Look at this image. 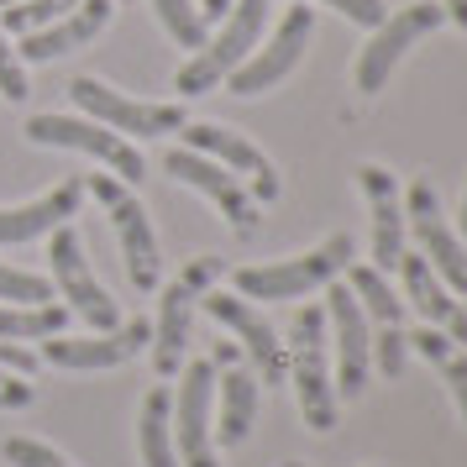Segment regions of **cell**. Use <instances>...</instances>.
Instances as JSON below:
<instances>
[{
	"label": "cell",
	"instance_id": "42",
	"mask_svg": "<svg viewBox=\"0 0 467 467\" xmlns=\"http://www.w3.org/2000/svg\"><path fill=\"white\" fill-rule=\"evenodd\" d=\"M368 467H373V462H368Z\"/></svg>",
	"mask_w": 467,
	"mask_h": 467
},
{
	"label": "cell",
	"instance_id": "17",
	"mask_svg": "<svg viewBox=\"0 0 467 467\" xmlns=\"http://www.w3.org/2000/svg\"><path fill=\"white\" fill-rule=\"evenodd\" d=\"M148 341H152V326L137 316V320H121L116 331H95V337H47L37 358L47 368H68V373H106V368L131 362Z\"/></svg>",
	"mask_w": 467,
	"mask_h": 467
},
{
	"label": "cell",
	"instance_id": "26",
	"mask_svg": "<svg viewBox=\"0 0 467 467\" xmlns=\"http://www.w3.org/2000/svg\"><path fill=\"white\" fill-rule=\"evenodd\" d=\"M68 320V305H0V341H47Z\"/></svg>",
	"mask_w": 467,
	"mask_h": 467
},
{
	"label": "cell",
	"instance_id": "24",
	"mask_svg": "<svg viewBox=\"0 0 467 467\" xmlns=\"http://www.w3.org/2000/svg\"><path fill=\"white\" fill-rule=\"evenodd\" d=\"M404 341L446 379V389H451V400H457V410H462V420H467V347H457V341L446 337V331H436V326H420V331H410Z\"/></svg>",
	"mask_w": 467,
	"mask_h": 467
},
{
	"label": "cell",
	"instance_id": "31",
	"mask_svg": "<svg viewBox=\"0 0 467 467\" xmlns=\"http://www.w3.org/2000/svg\"><path fill=\"white\" fill-rule=\"evenodd\" d=\"M404 352H410V341H404V326L373 331V362L383 368V379H400V373H404Z\"/></svg>",
	"mask_w": 467,
	"mask_h": 467
},
{
	"label": "cell",
	"instance_id": "38",
	"mask_svg": "<svg viewBox=\"0 0 467 467\" xmlns=\"http://www.w3.org/2000/svg\"><path fill=\"white\" fill-rule=\"evenodd\" d=\"M457 215H462V242H467V194H462V211H457Z\"/></svg>",
	"mask_w": 467,
	"mask_h": 467
},
{
	"label": "cell",
	"instance_id": "2",
	"mask_svg": "<svg viewBox=\"0 0 467 467\" xmlns=\"http://www.w3.org/2000/svg\"><path fill=\"white\" fill-rule=\"evenodd\" d=\"M295 337V352H289V379H295V400H299V415L316 436H331L337 431V383H331V362H326V305H305L289 326Z\"/></svg>",
	"mask_w": 467,
	"mask_h": 467
},
{
	"label": "cell",
	"instance_id": "4",
	"mask_svg": "<svg viewBox=\"0 0 467 467\" xmlns=\"http://www.w3.org/2000/svg\"><path fill=\"white\" fill-rule=\"evenodd\" d=\"M26 142H37V148H64V152H85L95 163H106L121 184H142V152L137 142H127L121 131L100 127V121H89V116H58V110H37L32 121H26Z\"/></svg>",
	"mask_w": 467,
	"mask_h": 467
},
{
	"label": "cell",
	"instance_id": "30",
	"mask_svg": "<svg viewBox=\"0 0 467 467\" xmlns=\"http://www.w3.org/2000/svg\"><path fill=\"white\" fill-rule=\"evenodd\" d=\"M0 457H5V467H74L58 446L37 441V436H5Z\"/></svg>",
	"mask_w": 467,
	"mask_h": 467
},
{
	"label": "cell",
	"instance_id": "41",
	"mask_svg": "<svg viewBox=\"0 0 467 467\" xmlns=\"http://www.w3.org/2000/svg\"><path fill=\"white\" fill-rule=\"evenodd\" d=\"M116 5H121V0H116Z\"/></svg>",
	"mask_w": 467,
	"mask_h": 467
},
{
	"label": "cell",
	"instance_id": "1",
	"mask_svg": "<svg viewBox=\"0 0 467 467\" xmlns=\"http://www.w3.org/2000/svg\"><path fill=\"white\" fill-rule=\"evenodd\" d=\"M352 236L337 232L326 236L320 247L299 257H278V263H247V268H236L232 274V289L242 299H305L310 289H326V284H337L347 268H352Z\"/></svg>",
	"mask_w": 467,
	"mask_h": 467
},
{
	"label": "cell",
	"instance_id": "12",
	"mask_svg": "<svg viewBox=\"0 0 467 467\" xmlns=\"http://www.w3.org/2000/svg\"><path fill=\"white\" fill-rule=\"evenodd\" d=\"M326 337L337 347V394L358 400L368 389V368H373V326L341 278L326 284Z\"/></svg>",
	"mask_w": 467,
	"mask_h": 467
},
{
	"label": "cell",
	"instance_id": "13",
	"mask_svg": "<svg viewBox=\"0 0 467 467\" xmlns=\"http://www.w3.org/2000/svg\"><path fill=\"white\" fill-rule=\"evenodd\" d=\"M310 32H316V5H289V16L274 26V37H268V47H257V53H247V64L232 68V95H263V89L284 85L289 74L299 68V58H305V43H310Z\"/></svg>",
	"mask_w": 467,
	"mask_h": 467
},
{
	"label": "cell",
	"instance_id": "40",
	"mask_svg": "<svg viewBox=\"0 0 467 467\" xmlns=\"http://www.w3.org/2000/svg\"><path fill=\"white\" fill-rule=\"evenodd\" d=\"M284 467H305V462H284Z\"/></svg>",
	"mask_w": 467,
	"mask_h": 467
},
{
	"label": "cell",
	"instance_id": "37",
	"mask_svg": "<svg viewBox=\"0 0 467 467\" xmlns=\"http://www.w3.org/2000/svg\"><path fill=\"white\" fill-rule=\"evenodd\" d=\"M226 11H232V0H200V16H205V22H221V16H226Z\"/></svg>",
	"mask_w": 467,
	"mask_h": 467
},
{
	"label": "cell",
	"instance_id": "29",
	"mask_svg": "<svg viewBox=\"0 0 467 467\" xmlns=\"http://www.w3.org/2000/svg\"><path fill=\"white\" fill-rule=\"evenodd\" d=\"M47 299H53V278L0 263V305H47Z\"/></svg>",
	"mask_w": 467,
	"mask_h": 467
},
{
	"label": "cell",
	"instance_id": "15",
	"mask_svg": "<svg viewBox=\"0 0 467 467\" xmlns=\"http://www.w3.org/2000/svg\"><path fill=\"white\" fill-rule=\"evenodd\" d=\"M53 236V247H47V263H53V284H58V295L68 299V310L74 316H85L95 331H116L121 326V316H116V299L95 284V274H89L85 263V242H79V232L74 226H58Z\"/></svg>",
	"mask_w": 467,
	"mask_h": 467
},
{
	"label": "cell",
	"instance_id": "28",
	"mask_svg": "<svg viewBox=\"0 0 467 467\" xmlns=\"http://www.w3.org/2000/svg\"><path fill=\"white\" fill-rule=\"evenodd\" d=\"M74 5H79V0H22V5H5V26H0V32H16V37H26V32H37V26L68 16Z\"/></svg>",
	"mask_w": 467,
	"mask_h": 467
},
{
	"label": "cell",
	"instance_id": "35",
	"mask_svg": "<svg viewBox=\"0 0 467 467\" xmlns=\"http://www.w3.org/2000/svg\"><path fill=\"white\" fill-rule=\"evenodd\" d=\"M26 404H32V383L0 368V410H26Z\"/></svg>",
	"mask_w": 467,
	"mask_h": 467
},
{
	"label": "cell",
	"instance_id": "22",
	"mask_svg": "<svg viewBox=\"0 0 467 467\" xmlns=\"http://www.w3.org/2000/svg\"><path fill=\"white\" fill-rule=\"evenodd\" d=\"M221 425H215V441L221 446H242L253 436V420H257V379L247 368L226 362L221 368Z\"/></svg>",
	"mask_w": 467,
	"mask_h": 467
},
{
	"label": "cell",
	"instance_id": "11",
	"mask_svg": "<svg viewBox=\"0 0 467 467\" xmlns=\"http://www.w3.org/2000/svg\"><path fill=\"white\" fill-rule=\"evenodd\" d=\"M211 404H215V362H190L184 379H179V394H173V415H169L179 467H221Z\"/></svg>",
	"mask_w": 467,
	"mask_h": 467
},
{
	"label": "cell",
	"instance_id": "27",
	"mask_svg": "<svg viewBox=\"0 0 467 467\" xmlns=\"http://www.w3.org/2000/svg\"><path fill=\"white\" fill-rule=\"evenodd\" d=\"M152 11H158L163 32H169L184 53H194V47L211 37V22L200 16V5H194V0H152Z\"/></svg>",
	"mask_w": 467,
	"mask_h": 467
},
{
	"label": "cell",
	"instance_id": "14",
	"mask_svg": "<svg viewBox=\"0 0 467 467\" xmlns=\"http://www.w3.org/2000/svg\"><path fill=\"white\" fill-rule=\"evenodd\" d=\"M200 305L215 316V326H226L236 341H242V352L257 362V373H263V389H274V383L289 379V352H284V341L268 320L257 316L253 299H242L236 289H205Z\"/></svg>",
	"mask_w": 467,
	"mask_h": 467
},
{
	"label": "cell",
	"instance_id": "7",
	"mask_svg": "<svg viewBox=\"0 0 467 467\" xmlns=\"http://www.w3.org/2000/svg\"><path fill=\"white\" fill-rule=\"evenodd\" d=\"M404 226L415 232L420 257L431 263V274L441 278L457 299H467V242L446 226L441 194L431 184V173H420V179L410 184V194H404Z\"/></svg>",
	"mask_w": 467,
	"mask_h": 467
},
{
	"label": "cell",
	"instance_id": "20",
	"mask_svg": "<svg viewBox=\"0 0 467 467\" xmlns=\"http://www.w3.org/2000/svg\"><path fill=\"white\" fill-rule=\"evenodd\" d=\"M79 205H85V179H58L26 205H0V247H22L32 236L58 232L68 226V215H79Z\"/></svg>",
	"mask_w": 467,
	"mask_h": 467
},
{
	"label": "cell",
	"instance_id": "36",
	"mask_svg": "<svg viewBox=\"0 0 467 467\" xmlns=\"http://www.w3.org/2000/svg\"><path fill=\"white\" fill-rule=\"evenodd\" d=\"M441 11H446V22H457L467 32V0H441Z\"/></svg>",
	"mask_w": 467,
	"mask_h": 467
},
{
	"label": "cell",
	"instance_id": "8",
	"mask_svg": "<svg viewBox=\"0 0 467 467\" xmlns=\"http://www.w3.org/2000/svg\"><path fill=\"white\" fill-rule=\"evenodd\" d=\"M68 95H74V106L85 110L89 121H100V127L121 131V137H169V131H179L190 116H184V106H158V100H131V95H121L116 85H106V79H95V74H79L74 85H68Z\"/></svg>",
	"mask_w": 467,
	"mask_h": 467
},
{
	"label": "cell",
	"instance_id": "10",
	"mask_svg": "<svg viewBox=\"0 0 467 467\" xmlns=\"http://www.w3.org/2000/svg\"><path fill=\"white\" fill-rule=\"evenodd\" d=\"M163 169H169L179 184H190L194 194H205L215 211H221V221H226L242 242L257 236V226H263L257 200L242 190V179H236L232 169H221L215 158H205V152H194V148H169V152H163Z\"/></svg>",
	"mask_w": 467,
	"mask_h": 467
},
{
	"label": "cell",
	"instance_id": "21",
	"mask_svg": "<svg viewBox=\"0 0 467 467\" xmlns=\"http://www.w3.org/2000/svg\"><path fill=\"white\" fill-rule=\"evenodd\" d=\"M358 184L368 194V211H373V263L379 274H394V263L404 253V200H400V184L383 163H362L358 169Z\"/></svg>",
	"mask_w": 467,
	"mask_h": 467
},
{
	"label": "cell",
	"instance_id": "19",
	"mask_svg": "<svg viewBox=\"0 0 467 467\" xmlns=\"http://www.w3.org/2000/svg\"><path fill=\"white\" fill-rule=\"evenodd\" d=\"M394 274H400L404 299H410V305L425 316V326H436V331H446L457 347H467V305L446 289L441 278L431 274V263H425L420 253H400Z\"/></svg>",
	"mask_w": 467,
	"mask_h": 467
},
{
	"label": "cell",
	"instance_id": "5",
	"mask_svg": "<svg viewBox=\"0 0 467 467\" xmlns=\"http://www.w3.org/2000/svg\"><path fill=\"white\" fill-rule=\"evenodd\" d=\"M215 278H221V257L200 253V257H190V263L179 268V278L163 289L158 320H152V341H148L158 379H173V373H179V358H184V347H190V316H194V305H200V295L215 289Z\"/></svg>",
	"mask_w": 467,
	"mask_h": 467
},
{
	"label": "cell",
	"instance_id": "9",
	"mask_svg": "<svg viewBox=\"0 0 467 467\" xmlns=\"http://www.w3.org/2000/svg\"><path fill=\"white\" fill-rule=\"evenodd\" d=\"M441 22H446V11L431 5V0H415V5H404L394 16H383V22L373 26V37H368L362 53H358V89L362 95H379V89L389 85V74L404 64V53L420 43L425 32H436Z\"/></svg>",
	"mask_w": 467,
	"mask_h": 467
},
{
	"label": "cell",
	"instance_id": "3",
	"mask_svg": "<svg viewBox=\"0 0 467 467\" xmlns=\"http://www.w3.org/2000/svg\"><path fill=\"white\" fill-rule=\"evenodd\" d=\"M263 22H268V0H232V11L221 16V32L205 37L190 53V64L173 74V89L179 95H211L221 79H232V68L247 64V53L263 37Z\"/></svg>",
	"mask_w": 467,
	"mask_h": 467
},
{
	"label": "cell",
	"instance_id": "39",
	"mask_svg": "<svg viewBox=\"0 0 467 467\" xmlns=\"http://www.w3.org/2000/svg\"><path fill=\"white\" fill-rule=\"evenodd\" d=\"M5 5H22V0H0V11H5Z\"/></svg>",
	"mask_w": 467,
	"mask_h": 467
},
{
	"label": "cell",
	"instance_id": "32",
	"mask_svg": "<svg viewBox=\"0 0 467 467\" xmlns=\"http://www.w3.org/2000/svg\"><path fill=\"white\" fill-rule=\"evenodd\" d=\"M0 95L5 100H26V68H22V58H16V47H11L5 32H0Z\"/></svg>",
	"mask_w": 467,
	"mask_h": 467
},
{
	"label": "cell",
	"instance_id": "33",
	"mask_svg": "<svg viewBox=\"0 0 467 467\" xmlns=\"http://www.w3.org/2000/svg\"><path fill=\"white\" fill-rule=\"evenodd\" d=\"M305 5H331V11H341L347 22H358V26L383 22V0H305Z\"/></svg>",
	"mask_w": 467,
	"mask_h": 467
},
{
	"label": "cell",
	"instance_id": "23",
	"mask_svg": "<svg viewBox=\"0 0 467 467\" xmlns=\"http://www.w3.org/2000/svg\"><path fill=\"white\" fill-rule=\"evenodd\" d=\"M173 389H148L142 394V410H137V451H142V467H179V451H173Z\"/></svg>",
	"mask_w": 467,
	"mask_h": 467
},
{
	"label": "cell",
	"instance_id": "34",
	"mask_svg": "<svg viewBox=\"0 0 467 467\" xmlns=\"http://www.w3.org/2000/svg\"><path fill=\"white\" fill-rule=\"evenodd\" d=\"M0 368H5V373H16V379H32V373L43 368V358H37V352H26L22 341H0Z\"/></svg>",
	"mask_w": 467,
	"mask_h": 467
},
{
	"label": "cell",
	"instance_id": "6",
	"mask_svg": "<svg viewBox=\"0 0 467 467\" xmlns=\"http://www.w3.org/2000/svg\"><path fill=\"white\" fill-rule=\"evenodd\" d=\"M85 194H95V205L110 215L116 242H121V257H127V278L137 284V295L158 289L163 257H158V236H152V221H148V211H142V200H137L116 173H89Z\"/></svg>",
	"mask_w": 467,
	"mask_h": 467
},
{
	"label": "cell",
	"instance_id": "25",
	"mask_svg": "<svg viewBox=\"0 0 467 467\" xmlns=\"http://www.w3.org/2000/svg\"><path fill=\"white\" fill-rule=\"evenodd\" d=\"M347 289H352V299L362 305V316H368L373 331H389V326H400L404 320V299L394 295L389 274H379V268L352 263V268H347Z\"/></svg>",
	"mask_w": 467,
	"mask_h": 467
},
{
	"label": "cell",
	"instance_id": "16",
	"mask_svg": "<svg viewBox=\"0 0 467 467\" xmlns=\"http://www.w3.org/2000/svg\"><path fill=\"white\" fill-rule=\"evenodd\" d=\"M179 137H184V148H194V152H205V158H215L221 169H232L236 179H247V194L253 200H263V205H274L278 200V169H274V158L257 148L253 137H242V131H232V127H179Z\"/></svg>",
	"mask_w": 467,
	"mask_h": 467
},
{
	"label": "cell",
	"instance_id": "18",
	"mask_svg": "<svg viewBox=\"0 0 467 467\" xmlns=\"http://www.w3.org/2000/svg\"><path fill=\"white\" fill-rule=\"evenodd\" d=\"M110 16H116V0H79L68 16L37 26V32H26L22 43H16V58H22V64H47V58H64V53H74V47L95 43V37L110 26Z\"/></svg>",
	"mask_w": 467,
	"mask_h": 467
}]
</instances>
